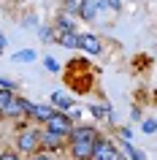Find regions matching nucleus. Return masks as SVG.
<instances>
[{
    "mask_svg": "<svg viewBox=\"0 0 157 160\" xmlns=\"http://www.w3.org/2000/svg\"><path fill=\"white\" fill-rule=\"evenodd\" d=\"M76 46H81V49L90 52V54H98V52H100V41L95 38V35H90V33L76 35Z\"/></svg>",
    "mask_w": 157,
    "mask_h": 160,
    "instance_id": "nucleus-1",
    "label": "nucleus"
},
{
    "mask_svg": "<svg viewBox=\"0 0 157 160\" xmlns=\"http://www.w3.org/2000/svg\"><path fill=\"white\" fill-rule=\"evenodd\" d=\"M49 130H52V133H57V136L71 133V122H68V117H62V114H52V117H49Z\"/></svg>",
    "mask_w": 157,
    "mask_h": 160,
    "instance_id": "nucleus-2",
    "label": "nucleus"
},
{
    "mask_svg": "<svg viewBox=\"0 0 157 160\" xmlns=\"http://www.w3.org/2000/svg\"><path fill=\"white\" fill-rule=\"evenodd\" d=\"M114 155H116V149H114V144H108V141H98L95 149H92V158L95 160H111Z\"/></svg>",
    "mask_w": 157,
    "mask_h": 160,
    "instance_id": "nucleus-3",
    "label": "nucleus"
},
{
    "mask_svg": "<svg viewBox=\"0 0 157 160\" xmlns=\"http://www.w3.org/2000/svg\"><path fill=\"white\" fill-rule=\"evenodd\" d=\"M92 149H95V141H73V158L79 160H90Z\"/></svg>",
    "mask_w": 157,
    "mask_h": 160,
    "instance_id": "nucleus-4",
    "label": "nucleus"
},
{
    "mask_svg": "<svg viewBox=\"0 0 157 160\" xmlns=\"http://www.w3.org/2000/svg\"><path fill=\"white\" fill-rule=\"evenodd\" d=\"M19 149L22 152H33L35 147H38V133H33V130H25V133L19 136Z\"/></svg>",
    "mask_w": 157,
    "mask_h": 160,
    "instance_id": "nucleus-5",
    "label": "nucleus"
},
{
    "mask_svg": "<svg viewBox=\"0 0 157 160\" xmlns=\"http://www.w3.org/2000/svg\"><path fill=\"white\" fill-rule=\"evenodd\" d=\"M71 136H73V141H95L98 138L95 128H71Z\"/></svg>",
    "mask_w": 157,
    "mask_h": 160,
    "instance_id": "nucleus-6",
    "label": "nucleus"
},
{
    "mask_svg": "<svg viewBox=\"0 0 157 160\" xmlns=\"http://www.w3.org/2000/svg\"><path fill=\"white\" fill-rule=\"evenodd\" d=\"M38 144H41V147H46V149H57V147H60V136L52 133V130H46L43 136H38Z\"/></svg>",
    "mask_w": 157,
    "mask_h": 160,
    "instance_id": "nucleus-7",
    "label": "nucleus"
},
{
    "mask_svg": "<svg viewBox=\"0 0 157 160\" xmlns=\"http://www.w3.org/2000/svg\"><path fill=\"white\" fill-rule=\"evenodd\" d=\"M30 114H33L35 119H41V122H49V117L54 114V111H52L49 106H33V109H30Z\"/></svg>",
    "mask_w": 157,
    "mask_h": 160,
    "instance_id": "nucleus-8",
    "label": "nucleus"
},
{
    "mask_svg": "<svg viewBox=\"0 0 157 160\" xmlns=\"http://www.w3.org/2000/svg\"><path fill=\"white\" fill-rule=\"evenodd\" d=\"M95 11H98V3H95V0H84V3H81V17L84 19H92V17H95Z\"/></svg>",
    "mask_w": 157,
    "mask_h": 160,
    "instance_id": "nucleus-9",
    "label": "nucleus"
},
{
    "mask_svg": "<svg viewBox=\"0 0 157 160\" xmlns=\"http://www.w3.org/2000/svg\"><path fill=\"white\" fill-rule=\"evenodd\" d=\"M52 103H54L57 109H68V106H71V98H68L65 92H54L52 95Z\"/></svg>",
    "mask_w": 157,
    "mask_h": 160,
    "instance_id": "nucleus-10",
    "label": "nucleus"
},
{
    "mask_svg": "<svg viewBox=\"0 0 157 160\" xmlns=\"http://www.w3.org/2000/svg\"><path fill=\"white\" fill-rule=\"evenodd\" d=\"M14 60H17V62H33V60H35V52L33 49H22V52L14 54Z\"/></svg>",
    "mask_w": 157,
    "mask_h": 160,
    "instance_id": "nucleus-11",
    "label": "nucleus"
},
{
    "mask_svg": "<svg viewBox=\"0 0 157 160\" xmlns=\"http://www.w3.org/2000/svg\"><path fill=\"white\" fill-rule=\"evenodd\" d=\"M11 101H14V95H11L8 90H0V111H6V109H8Z\"/></svg>",
    "mask_w": 157,
    "mask_h": 160,
    "instance_id": "nucleus-12",
    "label": "nucleus"
},
{
    "mask_svg": "<svg viewBox=\"0 0 157 160\" xmlns=\"http://www.w3.org/2000/svg\"><path fill=\"white\" fill-rule=\"evenodd\" d=\"M0 160H19L14 152H6V155H0Z\"/></svg>",
    "mask_w": 157,
    "mask_h": 160,
    "instance_id": "nucleus-13",
    "label": "nucleus"
},
{
    "mask_svg": "<svg viewBox=\"0 0 157 160\" xmlns=\"http://www.w3.org/2000/svg\"><path fill=\"white\" fill-rule=\"evenodd\" d=\"M144 130H146V133H152V130H155V122H152V119H149V122H144Z\"/></svg>",
    "mask_w": 157,
    "mask_h": 160,
    "instance_id": "nucleus-14",
    "label": "nucleus"
},
{
    "mask_svg": "<svg viewBox=\"0 0 157 160\" xmlns=\"http://www.w3.org/2000/svg\"><path fill=\"white\" fill-rule=\"evenodd\" d=\"M46 68H49V71H57V62H54V60L49 57V60H46Z\"/></svg>",
    "mask_w": 157,
    "mask_h": 160,
    "instance_id": "nucleus-15",
    "label": "nucleus"
},
{
    "mask_svg": "<svg viewBox=\"0 0 157 160\" xmlns=\"http://www.w3.org/2000/svg\"><path fill=\"white\" fill-rule=\"evenodd\" d=\"M33 160H52V158H46V155H38V158H33Z\"/></svg>",
    "mask_w": 157,
    "mask_h": 160,
    "instance_id": "nucleus-16",
    "label": "nucleus"
},
{
    "mask_svg": "<svg viewBox=\"0 0 157 160\" xmlns=\"http://www.w3.org/2000/svg\"><path fill=\"white\" fill-rule=\"evenodd\" d=\"M3 46H6V41H3V35H0V52H3Z\"/></svg>",
    "mask_w": 157,
    "mask_h": 160,
    "instance_id": "nucleus-17",
    "label": "nucleus"
}]
</instances>
